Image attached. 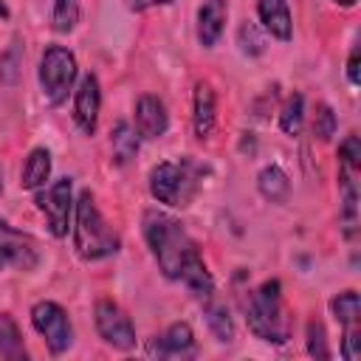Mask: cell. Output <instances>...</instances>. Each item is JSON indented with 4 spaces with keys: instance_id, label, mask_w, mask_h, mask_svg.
<instances>
[{
    "instance_id": "6",
    "label": "cell",
    "mask_w": 361,
    "mask_h": 361,
    "mask_svg": "<svg viewBox=\"0 0 361 361\" xmlns=\"http://www.w3.org/2000/svg\"><path fill=\"white\" fill-rule=\"evenodd\" d=\"M73 79H76V59H73V54L68 48H62V45L45 48L42 62H39V85H42L45 99L51 104L65 102Z\"/></svg>"
},
{
    "instance_id": "23",
    "label": "cell",
    "mask_w": 361,
    "mask_h": 361,
    "mask_svg": "<svg viewBox=\"0 0 361 361\" xmlns=\"http://www.w3.org/2000/svg\"><path fill=\"white\" fill-rule=\"evenodd\" d=\"M302 121H305V99H302L299 93H293V96L285 102L282 113H279V127H282V133L296 135V133L302 130Z\"/></svg>"
},
{
    "instance_id": "15",
    "label": "cell",
    "mask_w": 361,
    "mask_h": 361,
    "mask_svg": "<svg viewBox=\"0 0 361 361\" xmlns=\"http://www.w3.org/2000/svg\"><path fill=\"white\" fill-rule=\"evenodd\" d=\"M259 20L265 31H271L276 39H290V11L288 0H257Z\"/></svg>"
},
{
    "instance_id": "29",
    "label": "cell",
    "mask_w": 361,
    "mask_h": 361,
    "mask_svg": "<svg viewBox=\"0 0 361 361\" xmlns=\"http://www.w3.org/2000/svg\"><path fill=\"white\" fill-rule=\"evenodd\" d=\"M347 76H350V82H353V85H358V82H361V73H358V48H353V54H350Z\"/></svg>"
},
{
    "instance_id": "26",
    "label": "cell",
    "mask_w": 361,
    "mask_h": 361,
    "mask_svg": "<svg viewBox=\"0 0 361 361\" xmlns=\"http://www.w3.org/2000/svg\"><path fill=\"white\" fill-rule=\"evenodd\" d=\"M240 45H243V51L251 54V56L262 54V48H265V39H262V34L257 31V25H254L251 20H245V23L240 25Z\"/></svg>"
},
{
    "instance_id": "2",
    "label": "cell",
    "mask_w": 361,
    "mask_h": 361,
    "mask_svg": "<svg viewBox=\"0 0 361 361\" xmlns=\"http://www.w3.org/2000/svg\"><path fill=\"white\" fill-rule=\"evenodd\" d=\"M245 322L251 333L271 344H285L290 336V322L282 305V288L276 279L262 282L245 302Z\"/></svg>"
},
{
    "instance_id": "30",
    "label": "cell",
    "mask_w": 361,
    "mask_h": 361,
    "mask_svg": "<svg viewBox=\"0 0 361 361\" xmlns=\"http://www.w3.org/2000/svg\"><path fill=\"white\" fill-rule=\"evenodd\" d=\"M0 17H8V6L0 0Z\"/></svg>"
},
{
    "instance_id": "19",
    "label": "cell",
    "mask_w": 361,
    "mask_h": 361,
    "mask_svg": "<svg viewBox=\"0 0 361 361\" xmlns=\"http://www.w3.org/2000/svg\"><path fill=\"white\" fill-rule=\"evenodd\" d=\"M330 307H333L336 322H338L344 330H347V327H361V299H358L355 290L338 293V296L330 302Z\"/></svg>"
},
{
    "instance_id": "10",
    "label": "cell",
    "mask_w": 361,
    "mask_h": 361,
    "mask_svg": "<svg viewBox=\"0 0 361 361\" xmlns=\"http://www.w3.org/2000/svg\"><path fill=\"white\" fill-rule=\"evenodd\" d=\"M71 178H59L54 180L45 192L37 195V206L45 214L51 234L54 237H65L68 234V214H71Z\"/></svg>"
},
{
    "instance_id": "24",
    "label": "cell",
    "mask_w": 361,
    "mask_h": 361,
    "mask_svg": "<svg viewBox=\"0 0 361 361\" xmlns=\"http://www.w3.org/2000/svg\"><path fill=\"white\" fill-rule=\"evenodd\" d=\"M51 23H54V31H59V34L73 31L79 23V3L76 0H54Z\"/></svg>"
},
{
    "instance_id": "22",
    "label": "cell",
    "mask_w": 361,
    "mask_h": 361,
    "mask_svg": "<svg viewBox=\"0 0 361 361\" xmlns=\"http://www.w3.org/2000/svg\"><path fill=\"white\" fill-rule=\"evenodd\" d=\"M113 155H116V161L118 164H127L130 158H135V152H138V138H135V133L130 130V124H124V121H118L116 127H113Z\"/></svg>"
},
{
    "instance_id": "12",
    "label": "cell",
    "mask_w": 361,
    "mask_h": 361,
    "mask_svg": "<svg viewBox=\"0 0 361 361\" xmlns=\"http://www.w3.org/2000/svg\"><path fill=\"white\" fill-rule=\"evenodd\" d=\"M169 127V116H166V107L158 96L147 93L135 102V130L141 138H161Z\"/></svg>"
},
{
    "instance_id": "20",
    "label": "cell",
    "mask_w": 361,
    "mask_h": 361,
    "mask_svg": "<svg viewBox=\"0 0 361 361\" xmlns=\"http://www.w3.org/2000/svg\"><path fill=\"white\" fill-rule=\"evenodd\" d=\"M206 302V322L212 327V333L217 336V341H231L234 338V324H231V316H228V307L223 302H214L212 296L203 299Z\"/></svg>"
},
{
    "instance_id": "7",
    "label": "cell",
    "mask_w": 361,
    "mask_h": 361,
    "mask_svg": "<svg viewBox=\"0 0 361 361\" xmlns=\"http://www.w3.org/2000/svg\"><path fill=\"white\" fill-rule=\"evenodd\" d=\"M31 322L37 327L39 336H45V344L51 353H65L71 347V322L68 313L56 305V302H37L31 307Z\"/></svg>"
},
{
    "instance_id": "17",
    "label": "cell",
    "mask_w": 361,
    "mask_h": 361,
    "mask_svg": "<svg viewBox=\"0 0 361 361\" xmlns=\"http://www.w3.org/2000/svg\"><path fill=\"white\" fill-rule=\"evenodd\" d=\"M51 175V152L45 147H37L28 152L25 166H23V189H39Z\"/></svg>"
},
{
    "instance_id": "5",
    "label": "cell",
    "mask_w": 361,
    "mask_h": 361,
    "mask_svg": "<svg viewBox=\"0 0 361 361\" xmlns=\"http://www.w3.org/2000/svg\"><path fill=\"white\" fill-rule=\"evenodd\" d=\"M358 172H361V144L358 135H347L338 147V186H341V214L350 237L358 214Z\"/></svg>"
},
{
    "instance_id": "14",
    "label": "cell",
    "mask_w": 361,
    "mask_h": 361,
    "mask_svg": "<svg viewBox=\"0 0 361 361\" xmlns=\"http://www.w3.org/2000/svg\"><path fill=\"white\" fill-rule=\"evenodd\" d=\"M226 17H228V3L226 0H206L200 6V11H197V37L206 48H212L220 39Z\"/></svg>"
},
{
    "instance_id": "16",
    "label": "cell",
    "mask_w": 361,
    "mask_h": 361,
    "mask_svg": "<svg viewBox=\"0 0 361 361\" xmlns=\"http://www.w3.org/2000/svg\"><path fill=\"white\" fill-rule=\"evenodd\" d=\"M214 90L206 85V82H197L195 85V113H192V121H195V135L197 138H209L212 130H214Z\"/></svg>"
},
{
    "instance_id": "9",
    "label": "cell",
    "mask_w": 361,
    "mask_h": 361,
    "mask_svg": "<svg viewBox=\"0 0 361 361\" xmlns=\"http://www.w3.org/2000/svg\"><path fill=\"white\" fill-rule=\"evenodd\" d=\"M37 262H39L37 243L28 234L11 228L6 220H0V271H6V268L31 271Z\"/></svg>"
},
{
    "instance_id": "8",
    "label": "cell",
    "mask_w": 361,
    "mask_h": 361,
    "mask_svg": "<svg viewBox=\"0 0 361 361\" xmlns=\"http://www.w3.org/2000/svg\"><path fill=\"white\" fill-rule=\"evenodd\" d=\"M96 330L107 344H113L118 350L135 347V330H133L130 316L110 299L96 302Z\"/></svg>"
},
{
    "instance_id": "25",
    "label": "cell",
    "mask_w": 361,
    "mask_h": 361,
    "mask_svg": "<svg viewBox=\"0 0 361 361\" xmlns=\"http://www.w3.org/2000/svg\"><path fill=\"white\" fill-rule=\"evenodd\" d=\"M307 353L313 358H330V350H327V338H324V327L322 322H307Z\"/></svg>"
},
{
    "instance_id": "21",
    "label": "cell",
    "mask_w": 361,
    "mask_h": 361,
    "mask_svg": "<svg viewBox=\"0 0 361 361\" xmlns=\"http://www.w3.org/2000/svg\"><path fill=\"white\" fill-rule=\"evenodd\" d=\"M257 183H259V192H262L268 200H285V197H288V189H290L288 175H285L279 166H265V169L259 172Z\"/></svg>"
},
{
    "instance_id": "11",
    "label": "cell",
    "mask_w": 361,
    "mask_h": 361,
    "mask_svg": "<svg viewBox=\"0 0 361 361\" xmlns=\"http://www.w3.org/2000/svg\"><path fill=\"white\" fill-rule=\"evenodd\" d=\"M99 107H102V93H99V79L93 73H87L76 90V102H73V118L82 127V133L93 135L96 121H99Z\"/></svg>"
},
{
    "instance_id": "18",
    "label": "cell",
    "mask_w": 361,
    "mask_h": 361,
    "mask_svg": "<svg viewBox=\"0 0 361 361\" xmlns=\"http://www.w3.org/2000/svg\"><path fill=\"white\" fill-rule=\"evenodd\" d=\"M0 355L8 358V361H23L25 358L23 336L17 330V322L8 313H0Z\"/></svg>"
},
{
    "instance_id": "31",
    "label": "cell",
    "mask_w": 361,
    "mask_h": 361,
    "mask_svg": "<svg viewBox=\"0 0 361 361\" xmlns=\"http://www.w3.org/2000/svg\"><path fill=\"white\" fill-rule=\"evenodd\" d=\"M336 3H341V6H353L355 0H336Z\"/></svg>"
},
{
    "instance_id": "1",
    "label": "cell",
    "mask_w": 361,
    "mask_h": 361,
    "mask_svg": "<svg viewBox=\"0 0 361 361\" xmlns=\"http://www.w3.org/2000/svg\"><path fill=\"white\" fill-rule=\"evenodd\" d=\"M144 237H147V245L152 248V257L158 259L164 276L180 279L197 299L214 296L212 274H209L195 240L180 226V220L152 209L144 214Z\"/></svg>"
},
{
    "instance_id": "4",
    "label": "cell",
    "mask_w": 361,
    "mask_h": 361,
    "mask_svg": "<svg viewBox=\"0 0 361 361\" xmlns=\"http://www.w3.org/2000/svg\"><path fill=\"white\" fill-rule=\"evenodd\" d=\"M200 166L189 158L180 161H164L149 172V192L158 203L183 209L192 203L197 183H200Z\"/></svg>"
},
{
    "instance_id": "27",
    "label": "cell",
    "mask_w": 361,
    "mask_h": 361,
    "mask_svg": "<svg viewBox=\"0 0 361 361\" xmlns=\"http://www.w3.org/2000/svg\"><path fill=\"white\" fill-rule=\"evenodd\" d=\"M313 133L322 138V141H327L333 133H336V113L327 107V104H319L316 107V118H313Z\"/></svg>"
},
{
    "instance_id": "32",
    "label": "cell",
    "mask_w": 361,
    "mask_h": 361,
    "mask_svg": "<svg viewBox=\"0 0 361 361\" xmlns=\"http://www.w3.org/2000/svg\"><path fill=\"white\" fill-rule=\"evenodd\" d=\"M0 189H3V183H0Z\"/></svg>"
},
{
    "instance_id": "13",
    "label": "cell",
    "mask_w": 361,
    "mask_h": 361,
    "mask_svg": "<svg viewBox=\"0 0 361 361\" xmlns=\"http://www.w3.org/2000/svg\"><path fill=\"white\" fill-rule=\"evenodd\" d=\"M149 355L158 358H192L195 355V336L186 322H175L161 338L149 344Z\"/></svg>"
},
{
    "instance_id": "28",
    "label": "cell",
    "mask_w": 361,
    "mask_h": 361,
    "mask_svg": "<svg viewBox=\"0 0 361 361\" xmlns=\"http://www.w3.org/2000/svg\"><path fill=\"white\" fill-rule=\"evenodd\" d=\"M164 3H172V0H124V6L130 11H144V8H152V6H164Z\"/></svg>"
},
{
    "instance_id": "3",
    "label": "cell",
    "mask_w": 361,
    "mask_h": 361,
    "mask_svg": "<svg viewBox=\"0 0 361 361\" xmlns=\"http://www.w3.org/2000/svg\"><path fill=\"white\" fill-rule=\"evenodd\" d=\"M73 245L79 257L85 259H102L118 251V237L116 231L104 223L93 195L85 189L76 200V226H73Z\"/></svg>"
}]
</instances>
